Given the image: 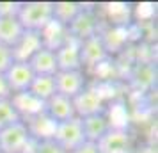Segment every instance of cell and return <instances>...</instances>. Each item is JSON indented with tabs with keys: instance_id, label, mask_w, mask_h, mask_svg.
I'll list each match as a JSON object with an SVG mask.
<instances>
[{
	"instance_id": "13",
	"label": "cell",
	"mask_w": 158,
	"mask_h": 153,
	"mask_svg": "<svg viewBox=\"0 0 158 153\" xmlns=\"http://www.w3.org/2000/svg\"><path fill=\"white\" fill-rule=\"evenodd\" d=\"M80 119H82V125H84L85 141H91V142H98L112 128V125H110L105 112L93 114V116H87V117H80Z\"/></svg>"
},
{
	"instance_id": "20",
	"label": "cell",
	"mask_w": 158,
	"mask_h": 153,
	"mask_svg": "<svg viewBox=\"0 0 158 153\" xmlns=\"http://www.w3.org/2000/svg\"><path fill=\"white\" fill-rule=\"evenodd\" d=\"M15 62L13 57V48H9L6 45H0V73H6L7 68Z\"/></svg>"
},
{
	"instance_id": "23",
	"label": "cell",
	"mask_w": 158,
	"mask_h": 153,
	"mask_svg": "<svg viewBox=\"0 0 158 153\" xmlns=\"http://www.w3.org/2000/svg\"><path fill=\"white\" fill-rule=\"evenodd\" d=\"M6 98H11V91L7 87L6 79H4V73H0V100H6Z\"/></svg>"
},
{
	"instance_id": "10",
	"label": "cell",
	"mask_w": 158,
	"mask_h": 153,
	"mask_svg": "<svg viewBox=\"0 0 158 153\" xmlns=\"http://www.w3.org/2000/svg\"><path fill=\"white\" fill-rule=\"evenodd\" d=\"M43 112L55 123H62V121H68V119L77 116L71 98H66V96L57 95V93L44 102Z\"/></svg>"
},
{
	"instance_id": "19",
	"label": "cell",
	"mask_w": 158,
	"mask_h": 153,
	"mask_svg": "<svg viewBox=\"0 0 158 153\" xmlns=\"http://www.w3.org/2000/svg\"><path fill=\"white\" fill-rule=\"evenodd\" d=\"M27 153H66V151L52 137H48V139L32 137V142H30Z\"/></svg>"
},
{
	"instance_id": "7",
	"label": "cell",
	"mask_w": 158,
	"mask_h": 153,
	"mask_svg": "<svg viewBox=\"0 0 158 153\" xmlns=\"http://www.w3.org/2000/svg\"><path fill=\"white\" fill-rule=\"evenodd\" d=\"M107 55H108V48L100 34L80 41V62H82V70H84V66H87V68L98 66L100 62H103L107 59Z\"/></svg>"
},
{
	"instance_id": "12",
	"label": "cell",
	"mask_w": 158,
	"mask_h": 153,
	"mask_svg": "<svg viewBox=\"0 0 158 153\" xmlns=\"http://www.w3.org/2000/svg\"><path fill=\"white\" fill-rule=\"evenodd\" d=\"M41 46H43L41 34H39V32L25 30V34L22 36V39L13 46V57H15V61L27 62V61H29V59L32 57Z\"/></svg>"
},
{
	"instance_id": "14",
	"label": "cell",
	"mask_w": 158,
	"mask_h": 153,
	"mask_svg": "<svg viewBox=\"0 0 158 153\" xmlns=\"http://www.w3.org/2000/svg\"><path fill=\"white\" fill-rule=\"evenodd\" d=\"M96 144L100 146L101 153H126L130 146V139L124 130L110 128Z\"/></svg>"
},
{
	"instance_id": "22",
	"label": "cell",
	"mask_w": 158,
	"mask_h": 153,
	"mask_svg": "<svg viewBox=\"0 0 158 153\" xmlns=\"http://www.w3.org/2000/svg\"><path fill=\"white\" fill-rule=\"evenodd\" d=\"M69 153H101V151H100V146L96 144V142L85 141V142H82L78 148H75V150L69 151Z\"/></svg>"
},
{
	"instance_id": "9",
	"label": "cell",
	"mask_w": 158,
	"mask_h": 153,
	"mask_svg": "<svg viewBox=\"0 0 158 153\" xmlns=\"http://www.w3.org/2000/svg\"><path fill=\"white\" fill-rule=\"evenodd\" d=\"M55 59H57L59 71L82 70V62H80V41H77L75 37L68 36V39L55 50Z\"/></svg>"
},
{
	"instance_id": "6",
	"label": "cell",
	"mask_w": 158,
	"mask_h": 153,
	"mask_svg": "<svg viewBox=\"0 0 158 153\" xmlns=\"http://www.w3.org/2000/svg\"><path fill=\"white\" fill-rule=\"evenodd\" d=\"M73 107H75V114L78 117H87L93 114L105 112V102H103L101 93L98 89L89 87V86L80 95L73 98Z\"/></svg>"
},
{
	"instance_id": "11",
	"label": "cell",
	"mask_w": 158,
	"mask_h": 153,
	"mask_svg": "<svg viewBox=\"0 0 158 153\" xmlns=\"http://www.w3.org/2000/svg\"><path fill=\"white\" fill-rule=\"evenodd\" d=\"M34 75H55L59 71L55 50H50L46 46H41L39 50L27 61Z\"/></svg>"
},
{
	"instance_id": "18",
	"label": "cell",
	"mask_w": 158,
	"mask_h": 153,
	"mask_svg": "<svg viewBox=\"0 0 158 153\" xmlns=\"http://www.w3.org/2000/svg\"><path fill=\"white\" fill-rule=\"evenodd\" d=\"M22 116L18 114L15 103L11 98H6V100H0V130H4L6 126L20 121Z\"/></svg>"
},
{
	"instance_id": "1",
	"label": "cell",
	"mask_w": 158,
	"mask_h": 153,
	"mask_svg": "<svg viewBox=\"0 0 158 153\" xmlns=\"http://www.w3.org/2000/svg\"><path fill=\"white\" fill-rule=\"evenodd\" d=\"M16 18L20 20L22 27L30 32H41V30L53 22V2H20V9Z\"/></svg>"
},
{
	"instance_id": "3",
	"label": "cell",
	"mask_w": 158,
	"mask_h": 153,
	"mask_svg": "<svg viewBox=\"0 0 158 153\" xmlns=\"http://www.w3.org/2000/svg\"><path fill=\"white\" fill-rule=\"evenodd\" d=\"M52 139H53L66 153L73 151V150L78 148L82 142H85L82 119H80L78 116H75V117H71V119H68V121L57 123Z\"/></svg>"
},
{
	"instance_id": "21",
	"label": "cell",
	"mask_w": 158,
	"mask_h": 153,
	"mask_svg": "<svg viewBox=\"0 0 158 153\" xmlns=\"http://www.w3.org/2000/svg\"><path fill=\"white\" fill-rule=\"evenodd\" d=\"M20 2H0V16H16Z\"/></svg>"
},
{
	"instance_id": "15",
	"label": "cell",
	"mask_w": 158,
	"mask_h": 153,
	"mask_svg": "<svg viewBox=\"0 0 158 153\" xmlns=\"http://www.w3.org/2000/svg\"><path fill=\"white\" fill-rule=\"evenodd\" d=\"M23 34L25 29L16 16H0V45L13 48L22 39Z\"/></svg>"
},
{
	"instance_id": "8",
	"label": "cell",
	"mask_w": 158,
	"mask_h": 153,
	"mask_svg": "<svg viewBox=\"0 0 158 153\" xmlns=\"http://www.w3.org/2000/svg\"><path fill=\"white\" fill-rule=\"evenodd\" d=\"M66 29H68V36L69 37H75L77 41H84L87 37L98 34V18L94 16L93 11L82 9L77 15V18Z\"/></svg>"
},
{
	"instance_id": "4",
	"label": "cell",
	"mask_w": 158,
	"mask_h": 153,
	"mask_svg": "<svg viewBox=\"0 0 158 153\" xmlns=\"http://www.w3.org/2000/svg\"><path fill=\"white\" fill-rule=\"evenodd\" d=\"M34 77L36 75L30 70L29 62H22V61H15L7 68V71L4 73V79L7 82L11 96L27 93L30 87V84H32V80H34Z\"/></svg>"
},
{
	"instance_id": "16",
	"label": "cell",
	"mask_w": 158,
	"mask_h": 153,
	"mask_svg": "<svg viewBox=\"0 0 158 153\" xmlns=\"http://www.w3.org/2000/svg\"><path fill=\"white\" fill-rule=\"evenodd\" d=\"M53 77L55 75H36L27 93L30 96H34L36 100L44 103L48 98H52L57 93L55 91V79Z\"/></svg>"
},
{
	"instance_id": "17",
	"label": "cell",
	"mask_w": 158,
	"mask_h": 153,
	"mask_svg": "<svg viewBox=\"0 0 158 153\" xmlns=\"http://www.w3.org/2000/svg\"><path fill=\"white\" fill-rule=\"evenodd\" d=\"M82 9H84V6L77 4V2H53V20L68 27Z\"/></svg>"
},
{
	"instance_id": "5",
	"label": "cell",
	"mask_w": 158,
	"mask_h": 153,
	"mask_svg": "<svg viewBox=\"0 0 158 153\" xmlns=\"http://www.w3.org/2000/svg\"><path fill=\"white\" fill-rule=\"evenodd\" d=\"M55 91L57 95L66 98H75L87 87V77L84 70H73V71H57L55 73Z\"/></svg>"
},
{
	"instance_id": "2",
	"label": "cell",
	"mask_w": 158,
	"mask_h": 153,
	"mask_svg": "<svg viewBox=\"0 0 158 153\" xmlns=\"http://www.w3.org/2000/svg\"><path fill=\"white\" fill-rule=\"evenodd\" d=\"M30 142L32 135L23 119L0 130V153H27Z\"/></svg>"
}]
</instances>
